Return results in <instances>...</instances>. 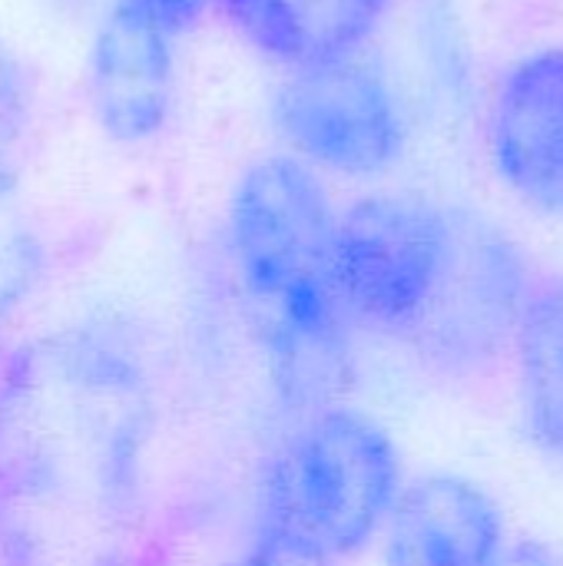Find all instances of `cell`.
<instances>
[{
	"label": "cell",
	"instance_id": "1",
	"mask_svg": "<svg viewBox=\"0 0 563 566\" xmlns=\"http://www.w3.org/2000/svg\"><path fill=\"white\" fill-rule=\"evenodd\" d=\"M156 342L93 312L0 352V566H169Z\"/></svg>",
	"mask_w": 563,
	"mask_h": 566
},
{
	"label": "cell",
	"instance_id": "2",
	"mask_svg": "<svg viewBox=\"0 0 563 566\" xmlns=\"http://www.w3.org/2000/svg\"><path fill=\"white\" fill-rule=\"evenodd\" d=\"M335 219L329 179L282 149L242 166L226 199L229 269L295 418L352 385V325L332 285Z\"/></svg>",
	"mask_w": 563,
	"mask_h": 566
},
{
	"label": "cell",
	"instance_id": "3",
	"mask_svg": "<svg viewBox=\"0 0 563 566\" xmlns=\"http://www.w3.org/2000/svg\"><path fill=\"white\" fill-rule=\"evenodd\" d=\"M402 488L395 434L375 415L335 401L295 418L265 458L256 534L345 564L378 541Z\"/></svg>",
	"mask_w": 563,
	"mask_h": 566
},
{
	"label": "cell",
	"instance_id": "4",
	"mask_svg": "<svg viewBox=\"0 0 563 566\" xmlns=\"http://www.w3.org/2000/svg\"><path fill=\"white\" fill-rule=\"evenodd\" d=\"M461 216L398 189H375L342 206L332 239V285L348 325L405 342L448 275Z\"/></svg>",
	"mask_w": 563,
	"mask_h": 566
},
{
	"label": "cell",
	"instance_id": "5",
	"mask_svg": "<svg viewBox=\"0 0 563 566\" xmlns=\"http://www.w3.org/2000/svg\"><path fill=\"white\" fill-rule=\"evenodd\" d=\"M269 123L279 149L322 179H382L411 143L408 106L365 50L282 70L269 96Z\"/></svg>",
	"mask_w": 563,
	"mask_h": 566
},
{
	"label": "cell",
	"instance_id": "6",
	"mask_svg": "<svg viewBox=\"0 0 563 566\" xmlns=\"http://www.w3.org/2000/svg\"><path fill=\"white\" fill-rule=\"evenodd\" d=\"M528 289L524 255L498 229L461 216L448 275L405 345L435 375L478 378L511 348Z\"/></svg>",
	"mask_w": 563,
	"mask_h": 566
},
{
	"label": "cell",
	"instance_id": "7",
	"mask_svg": "<svg viewBox=\"0 0 563 566\" xmlns=\"http://www.w3.org/2000/svg\"><path fill=\"white\" fill-rule=\"evenodd\" d=\"M83 93L110 143H153L176 109V36L126 0H113L86 46Z\"/></svg>",
	"mask_w": 563,
	"mask_h": 566
},
{
	"label": "cell",
	"instance_id": "8",
	"mask_svg": "<svg viewBox=\"0 0 563 566\" xmlns=\"http://www.w3.org/2000/svg\"><path fill=\"white\" fill-rule=\"evenodd\" d=\"M488 156L521 202L563 219V43L504 70L488 106Z\"/></svg>",
	"mask_w": 563,
	"mask_h": 566
},
{
	"label": "cell",
	"instance_id": "9",
	"mask_svg": "<svg viewBox=\"0 0 563 566\" xmlns=\"http://www.w3.org/2000/svg\"><path fill=\"white\" fill-rule=\"evenodd\" d=\"M382 566H494L508 547L498 501L461 474L405 481L382 534Z\"/></svg>",
	"mask_w": 563,
	"mask_h": 566
},
{
	"label": "cell",
	"instance_id": "10",
	"mask_svg": "<svg viewBox=\"0 0 563 566\" xmlns=\"http://www.w3.org/2000/svg\"><path fill=\"white\" fill-rule=\"evenodd\" d=\"M229 27L282 70L362 53L392 0H216Z\"/></svg>",
	"mask_w": 563,
	"mask_h": 566
},
{
	"label": "cell",
	"instance_id": "11",
	"mask_svg": "<svg viewBox=\"0 0 563 566\" xmlns=\"http://www.w3.org/2000/svg\"><path fill=\"white\" fill-rule=\"evenodd\" d=\"M511 352L524 428L541 454L563 461V275L531 279Z\"/></svg>",
	"mask_w": 563,
	"mask_h": 566
},
{
	"label": "cell",
	"instance_id": "12",
	"mask_svg": "<svg viewBox=\"0 0 563 566\" xmlns=\"http://www.w3.org/2000/svg\"><path fill=\"white\" fill-rule=\"evenodd\" d=\"M50 272V242L20 176L0 163V332L37 298Z\"/></svg>",
	"mask_w": 563,
	"mask_h": 566
},
{
	"label": "cell",
	"instance_id": "13",
	"mask_svg": "<svg viewBox=\"0 0 563 566\" xmlns=\"http://www.w3.org/2000/svg\"><path fill=\"white\" fill-rule=\"evenodd\" d=\"M33 106H37L33 73L23 63V56L0 40V163H7V156L27 136Z\"/></svg>",
	"mask_w": 563,
	"mask_h": 566
},
{
	"label": "cell",
	"instance_id": "14",
	"mask_svg": "<svg viewBox=\"0 0 563 566\" xmlns=\"http://www.w3.org/2000/svg\"><path fill=\"white\" fill-rule=\"evenodd\" d=\"M216 566H342L322 554H312V551H302V547H292L285 541H272V537H262L256 534L242 551H236L232 557H226L222 564Z\"/></svg>",
	"mask_w": 563,
	"mask_h": 566
},
{
	"label": "cell",
	"instance_id": "15",
	"mask_svg": "<svg viewBox=\"0 0 563 566\" xmlns=\"http://www.w3.org/2000/svg\"><path fill=\"white\" fill-rule=\"evenodd\" d=\"M126 3L136 7L139 13H146L153 23H159L176 40L183 33L196 30L206 20V13L216 7V0H126Z\"/></svg>",
	"mask_w": 563,
	"mask_h": 566
},
{
	"label": "cell",
	"instance_id": "16",
	"mask_svg": "<svg viewBox=\"0 0 563 566\" xmlns=\"http://www.w3.org/2000/svg\"><path fill=\"white\" fill-rule=\"evenodd\" d=\"M494 566H561V564H557V557L551 554V547H544L541 541L524 537V541L508 544V547L501 551V557H498V564Z\"/></svg>",
	"mask_w": 563,
	"mask_h": 566
}]
</instances>
